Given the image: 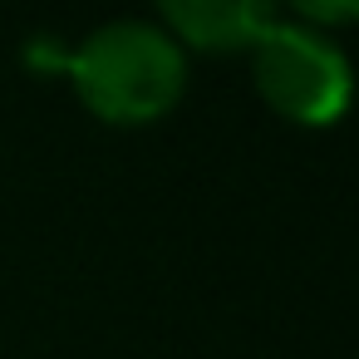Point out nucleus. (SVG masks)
Instances as JSON below:
<instances>
[{"instance_id":"7ed1b4c3","label":"nucleus","mask_w":359,"mask_h":359,"mask_svg":"<svg viewBox=\"0 0 359 359\" xmlns=\"http://www.w3.org/2000/svg\"><path fill=\"white\" fill-rule=\"evenodd\" d=\"M280 11L266 0H168L163 6V30L187 50H207V55H236L266 35V25Z\"/></svg>"},{"instance_id":"f03ea898","label":"nucleus","mask_w":359,"mask_h":359,"mask_svg":"<svg viewBox=\"0 0 359 359\" xmlns=\"http://www.w3.org/2000/svg\"><path fill=\"white\" fill-rule=\"evenodd\" d=\"M256 94L300 128H330L354 104V65L334 35H320L290 15H276L251 45Z\"/></svg>"},{"instance_id":"f257e3e1","label":"nucleus","mask_w":359,"mask_h":359,"mask_svg":"<svg viewBox=\"0 0 359 359\" xmlns=\"http://www.w3.org/2000/svg\"><path fill=\"white\" fill-rule=\"evenodd\" d=\"M65 74L94 118L138 128L172 114L187 89V55L153 20H109L65 55Z\"/></svg>"},{"instance_id":"20e7f679","label":"nucleus","mask_w":359,"mask_h":359,"mask_svg":"<svg viewBox=\"0 0 359 359\" xmlns=\"http://www.w3.org/2000/svg\"><path fill=\"white\" fill-rule=\"evenodd\" d=\"M290 20H300V25H310V30H320V35H330L334 25H354L359 20V0H354V6H330V0H325V6H315V0H310V6H295V11H285Z\"/></svg>"}]
</instances>
